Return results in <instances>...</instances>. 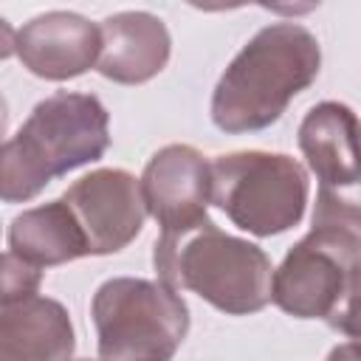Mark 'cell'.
Here are the masks:
<instances>
[{
	"mask_svg": "<svg viewBox=\"0 0 361 361\" xmlns=\"http://www.w3.org/2000/svg\"><path fill=\"white\" fill-rule=\"evenodd\" d=\"M39 285H42V271L37 265L25 262L11 251L0 254V310L28 296H37Z\"/></svg>",
	"mask_w": 361,
	"mask_h": 361,
	"instance_id": "obj_14",
	"label": "cell"
},
{
	"mask_svg": "<svg viewBox=\"0 0 361 361\" xmlns=\"http://www.w3.org/2000/svg\"><path fill=\"white\" fill-rule=\"evenodd\" d=\"M355 135L358 118L353 107L341 102L313 104L299 124V149L319 178L322 189L341 192L355 189L358 161H355Z\"/></svg>",
	"mask_w": 361,
	"mask_h": 361,
	"instance_id": "obj_11",
	"label": "cell"
},
{
	"mask_svg": "<svg viewBox=\"0 0 361 361\" xmlns=\"http://www.w3.org/2000/svg\"><path fill=\"white\" fill-rule=\"evenodd\" d=\"M209 203L254 237L282 234L305 217L310 192L307 172L285 152L243 149L217 155L209 161Z\"/></svg>",
	"mask_w": 361,
	"mask_h": 361,
	"instance_id": "obj_6",
	"label": "cell"
},
{
	"mask_svg": "<svg viewBox=\"0 0 361 361\" xmlns=\"http://www.w3.org/2000/svg\"><path fill=\"white\" fill-rule=\"evenodd\" d=\"M76 217L93 257L127 248L144 228V197L138 178L127 169H93L73 180L59 197Z\"/></svg>",
	"mask_w": 361,
	"mask_h": 361,
	"instance_id": "obj_7",
	"label": "cell"
},
{
	"mask_svg": "<svg viewBox=\"0 0 361 361\" xmlns=\"http://www.w3.org/2000/svg\"><path fill=\"white\" fill-rule=\"evenodd\" d=\"M99 361H172L189 333V307L158 279L113 276L90 302Z\"/></svg>",
	"mask_w": 361,
	"mask_h": 361,
	"instance_id": "obj_5",
	"label": "cell"
},
{
	"mask_svg": "<svg viewBox=\"0 0 361 361\" xmlns=\"http://www.w3.org/2000/svg\"><path fill=\"white\" fill-rule=\"evenodd\" d=\"M76 347L71 313L48 296H28L0 310V350L17 361H68Z\"/></svg>",
	"mask_w": 361,
	"mask_h": 361,
	"instance_id": "obj_12",
	"label": "cell"
},
{
	"mask_svg": "<svg viewBox=\"0 0 361 361\" xmlns=\"http://www.w3.org/2000/svg\"><path fill=\"white\" fill-rule=\"evenodd\" d=\"M68 361H71V358H68ZM73 361H90V358H73Z\"/></svg>",
	"mask_w": 361,
	"mask_h": 361,
	"instance_id": "obj_19",
	"label": "cell"
},
{
	"mask_svg": "<svg viewBox=\"0 0 361 361\" xmlns=\"http://www.w3.org/2000/svg\"><path fill=\"white\" fill-rule=\"evenodd\" d=\"M0 361H17V358H14V355H8L6 350H0Z\"/></svg>",
	"mask_w": 361,
	"mask_h": 361,
	"instance_id": "obj_18",
	"label": "cell"
},
{
	"mask_svg": "<svg viewBox=\"0 0 361 361\" xmlns=\"http://www.w3.org/2000/svg\"><path fill=\"white\" fill-rule=\"evenodd\" d=\"M138 186L144 209L158 220L164 237L183 234L209 217V161L189 144L161 147L147 161Z\"/></svg>",
	"mask_w": 361,
	"mask_h": 361,
	"instance_id": "obj_8",
	"label": "cell"
},
{
	"mask_svg": "<svg viewBox=\"0 0 361 361\" xmlns=\"http://www.w3.org/2000/svg\"><path fill=\"white\" fill-rule=\"evenodd\" d=\"M102 51L99 25L76 11H45L31 17L14 42L20 62L39 79L65 82L96 68Z\"/></svg>",
	"mask_w": 361,
	"mask_h": 361,
	"instance_id": "obj_9",
	"label": "cell"
},
{
	"mask_svg": "<svg viewBox=\"0 0 361 361\" xmlns=\"http://www.w3.org/2000/svg\"><path fill=\"white\" fill-rule=\"evenodd\" d=\"M6 130H8V104H6V99H3V93H0V144H3Z\"/></svg>",
	"mask_w": 361,
	"mask_h": 361,
	"instance_id": "obj_17",
	"label": "cell"
},
{
	"mask_svg": "<svg viewBox=\"0 0 361 361\" xmlns=\"http://www.w3.org/2000/svg\"><path fill=\"white\" fill-rule=\"evenodd\" d=\"M110 147V113L93 93L56 90L0 144V200L28 203L54 178L99 161Z\"/></svg>",
	"mask_w": 361,
	"mask_h": 361,
	"instance_id": "obj_3",
	"label": "cell"
},
{
	"mask_svg": "<svg viewBox=\"0 0 361 361\" xmlns=\"http://www.w3.org/2000/svg\"><path fill=\"white\" fill-rule=\"evenodd\" d=\"M358 254V200L319 186L310 231L271 274V302L293 319H322L355 338Z\"/></svg>",
	"mask_w": 361,
	"mask_h": 361,
	"instance_id": "obj_1",
	"label": "cell"
},
{
	"mask_svg": "<svg viewBox=\"0 0 361 361\" xmlns=\"http://www.w3.org/2000/svg\"><path fill=\"white\" fill-rule=\"evenodd\" d=\"M8 245L11 254L37 268H54L79 257H90L76 217L59 197L17 214L8 226Z\"/></svg>",
	"mask_w": 361,
	"mask_h": 361,
	"instance_id": "obj_13",
	"label": "cell"
},
{
	"mask_svg": "<svg viewBox=\"0 0 361 361\" xmlns=\"http://www.w3.org/2000/svg\"><path fill=\"white\" fill-rule=\"evenodd\" d=\"M327 361H358V344H355V338H350L347 344L333 347L330 355H327Z\"/></svg>",
	"mask_w": 361,
	"mask_h": 361,
	"instance_id": "obj_16",
	"label": "cell"
},
{
	"mask_svg": "<svg viewBox=\"0 0 361 361\" xmlns=\"http://www.w3.org/2000/svg\"><path fill=\"white\" fill-rule=\"evenodd\" d=\"M322 71V48L299 23L259 28L228 62L212 93V121L228 135L259 133L282 118L290 99Z\"/></svg>",
	"mask_w": 361,
	"mask_h": 361,
	"instance_id": "obj_2",
	"label": "cell"
},
{
	"mask_svg": "<svg viewBox=\"0 0 361 361\" xmlns=\"http://www.w3.org/2000/svg\"><path fill=\"white\" fill-rule=\"evenodd\" d=\"M158 282L172 290H192L228 316L259 313L271 302V259L243 237L226 234L206 217L200 226L158 237L152 248Z\"/></svg>",
	"mask_w": 361,
	"mask_h": 361,
	"instance_id": "obj_4",
	"label": "cell"
},
{
	"mask_svg": "<svg viewBox=\"0 0 361 361\" xmlns=\"http://www.w3.org/2000/svg\"><path fill=\"white\" fill-rule=\"evenodd\" d=\"M14 42H17V31L6 17H0V59H8L14 54Z\"/></svg>",
	"mask_w": 361,
	"mask_h": 361,
	"instance_id": "obj_15",
	"label": "cell"
},
{
	"mask_svg": "<svg viewBox=\"0 0 361 361\" xmlns=\"http://www.w3.org/2000/svg\"><path fill=\"white\" fill-rule=\"evenodd\" d=\"M96 71L118 85H144L158 76L172 54V37L149 11H118L102 20Z\"/></svg>",
	"mask_w": 361,
	"mask_h": 361,
	"instance_id": "obj_10",
	"label": "cell"
}]
</instances>
